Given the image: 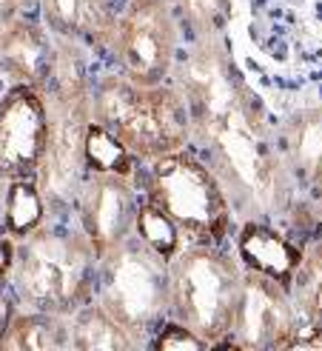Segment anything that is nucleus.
<instances>
[{
    "label": "nucleus",
    "instance_id": "nucleus-17",
    "mask_svg": "<svg viewBox=\"0 0 322 351\" xmlns=\"http://www.w3.org/2000/svg\"><path fill=\"white\" fill-rule=\"evenodd\" d=\"M83 166L95 174H120V178H140L143 163L140 157L123 143V140L106 129L95 117L88 120L83 134Z\"/></svg>",
    "mask_w": 322,
    "mask_h": 351
},
{
    "label": "nucleus",
    "instance_id": "nucleus-14",
    "mask_svg": "<svg viewBox=\"0 0 322 351\" xmlns=\"http://www.w3.org/2000/svg\"><path fill=\"white\" fill-rule=\"evenodd\" d=\"M0 346L9 351H60L71 348L69 337V317L49 311H29L14 308L9 317Z\"/></svg>",
    "mask_w": 322,
    "mask_h": 351
},
{
    "label": "nucleus",
    "instance_id": "nucleus-9",
    "mask_svg": "<svg viewBox=\"0 0 322 351\" xmlns=\"http://www.w3.org/2000/svg\"><path fill=\"white\" fill-rule=\"evenodd\" d=\"M299 326L291 289L245 269L237 320L225 348H291Z\"/></svg>",
    "mask_w": 322,
    "mask_h": 351
},
{
    "label": "nucleus",
    "instance_id": "nucleus-15",
    "mask_svg": "<svg viewBox=\"0 0 322 351\" xmlns=\"http://www.w3.org/2000/svg\"><path fill=\"white\" fill-rule=\"evenodd\" d=\"M69 337H71V348H80V351L137 348V340L126 331V326L95 297L86 306H80L75 314H69Z\"/></svg>",
    "mask_w": 322,
    "mask_h": 351
},
{
    "label": "nucleus",
    "instance_id": "nucleus-20",
    "mask_svg": "<svg viewBox=\"0 0 322 351\" xmlns=\"http://www.w3.org/2000/svg\"><path fill=\"white\" fill-rule=\"evenodd\" d=\"M151 348H157V351H200V348H208V343L200 335H194L188 326L169 317L163 326L157 328Z\"/></svg>",
    "mask_w": 322,
    "mask_h": 351
},
{
    "label": "nucleus",
    "instance_id": "nucleus-18",
    "mask_svg": "<svg viewBox=\"0 0 322 351\" xmlns=\"http://www.w3.org/2000/svg\"><path fill=\"white\" fill-rule=\"evenodd\" d=\"M291 297L299 314V331L322 323V237L306 249V260L294 277Z\"/></svg>",
    "mask_w": 322,
    "mask_h": 351
},
{
    "label": "nucleus",
    "instance_id": "nucleus-2",
    "mask_svg": "<svg viewBox=\"0 0 322 351\" xmlns=\"http://www.w3.org/2000/svg\"><path fill=\"white\" fill-rule=\"evenodd\" d=\"M245 266L234 243H188L169 260V317L200 335L208 348H225L237 320Z\"/></svg>",
    "mask_w": 322,
    "mask_h": 351
},
{
    "label": "nucleus",
    "instance_id": "nucleus-16",
    "mask_svg": "<svg viewBox=\"0 0 322 351\" xmlns=\"http://www.w3.org/2000/svg\"><path fill=\"white\" fill-rule=\"evenodd\" d=\"M49 197L38 180H12L3 191V212H0V232L14 240H23L38 232L49 220Z\"/></svg>",
    "mask_w": 322,
    "mask_h": 351
},
{
    "label": "nucleus",
    "instance_id": "nucleus-19",
    "mask_svg": "<svg viewBox=\"0 0 322 351\" xmlns=\"http://www.w3.org/2000/svg\"><path fill=\"white\" fill-rule=\"evenodd\" d=\"M134 237L140 243H146L149 249L160 257L171 260L177 252L186 245L180 229L174 226V220L169 215H163L154 203H149L146 197H143L140 203V212H137V223H134Z\"/></svg>",
    "mask_w": 322,
    "mask_h": 351
},
{
    "label": "nucleus",
    "instance_id": "nucleus-8",
    "mask_svg": "<svg viewBox=\"0 0 322 351\" xmlns=\"http://www.w3.org/2000/svg\"><path fill=\"white\" fill-rule=\"evenodd\" d=\"M51 140L49 100L34 86H9L0 97V183L38 180Z\"/></svg>",
    "mask_w": 322,
    "mask_h": 351
},
{
    "label": "nucleus",
    "instance_id": "nucleus-5",
    "mask_svg": "<svg viewBox=\"0 0 322 351\" xmlns=\"http://www.w3.org/2000/svg\"><path fill=\"white\" fill-rule=\"evenodd\" d=\"M95 300L126 326L137 346H151L157 328L169 320V260L132 237L100 263Z\"/></svg>",
    "mask_w": 322,
    "mask_h": 351
},
{
    "label": "nucleus",
    "instance_id": "nucleus-1",
    "mask_svg": "<svg viewBox=\"0 0 322 351\" xmlns=\"http://www.w3.org/2000/svg\"><path fill=\"white\" fill-rule=\"evenodd\" d=\"M97 277L100 257L77 217H49L38 232L17 240L9 289L17 308L69 317L95 297Z\"/></svg>",
    "mask_w": 322,
    "mask_h": 351
},
{
    "label": "nucleus",
    "instance_id": "nucleus-23",
    "mask_svg": "<svg viewBox=\"0 0 322 351\" xmlns=\"http://www.w3.org/2000/svg\"><path fill=\"white\" fill-rule=\"evenodd\" d=\"M12 303H14V300H9V297H6L3 291H0V335H3V328H6L9 317H12L14 308H17V306H12Z\"/></svg>",
    "mask_w": 322,
    "mask_h": 351
},
{
    "label": "nucleus",
    "instance_id": "nucleus-4",
    "mask_svg": "<svg viewBox=\"0 0 322 351\" xmlns=\"http://www.w3.org/2000/svg\"><path fill=\"white\" fill-rule=\"evenodd\" d=\"M140 189L143 197L174 220L186 245H223L231 240V203L225 189L188 149L146 163Z\"/></svg>",
    "mask_w": 322,
    "mask_h": 351
},
{
    "label": "nucleus",
    "instance_id": "nucleus-11",
    "mask_svg": "<svg viewBox=\"0 0 322 351\" xmlns=\"http://www.w3.org/2000/svg\"><path fill=\"white\" fill-rule=\"evenodd\" d=\"M43 26L60 40L109 55L117 29V0H38Z\"/></svg>",
    "mask_w": 322,
    "mask_h": 351
},
{
    "label": "nucleus",
    "instance_id": "nucleus-10",
    "mask_svg": "<svg viewBox=\"0 0 322 351\" xmlns=\"http://www.w3.org/2000/svg\"><path fill=\"white\" fill-rule=\"evenodd\" d=\"M55 63L58 38L46 26L21 14L6 29H0V72L12 80V86H34L46 95Z\"/></svg>",
    "mask_w": 322,
    "mask_h": 351
},
{
    "label": "nucleus",
    "instance_id": "nucleus-12",
    "mask_svg": "<svg viewBox=\"0 0 322 351\" xmlns=\"http://www.w3.org/2000/svg\"><path fill=\"white\" fill-rule=\"evenodd\" d=\"M285 152L291 160V178L302 186V203L308 212V245L322 237V109L302 112L291 123ZM306 245V249H308Z\"/></svg>",
    "mask_w": 322,
    "mask_h": 351
},
{
    "label": "nucleus",
    "instance_id": "nucleus-13",
    "mask_svg": "<svg viewBox=\"0 0 322 351\" xmlns=\"http://www.w3.org/2000/svg\"><path fill=\"white\" fill-rule=\"evenodd\" d=\"M234 252L248 271H257L282 286H294V277L306 260V249L271 223H245L234 237Z\"/></svg>",
    "mask_w": 322,
    "mask_h": 351
},
{
    "label": "nucleus",
    "instance_id": "nucleus-6",
    "mask_svg": "<svg viewBox=\"0 0 322 351\" xmlns=\"http://www.w3.org/2000/svg\"><path fill=\"white\" fill-rule=\"evenodd\" d=\"M177 49H180V26L169 0H129L120 9L109 55L123 77L140 86L169 83L177 63Z\"/></svg>",
    "mask_w": 322,
    "mask_h": 351
},
{
    "label": "nucleus",
    "instance_id": "nucleus-7",
    "mask_svg": "<svg viewBox=\"0 0 322 351\" xmlns=\"http://www.w3.org/2000/svg\"><path fill=\"white\" fill-rule=\"evenodd\" d=\"M137 180L140 178L86 171L71 197V215L95 243L100 263L134 237V223L143 203V189Z\"/></svg>",
    "mask_w": 322,
    "mask_h": 351
},
{
    "label": "nucleus",
    "instance_id": "nucleus-21",
    "mask_svg": "<svg viewBox=\"0 0 322 351\" xmlns=\"http://www.w3.org/2000/svg\"><path fill=\"white\" fill-rule=\"evenodd\" d=\"M14 257H17V240L9 237L6 232H0V289L9 286V277L14 269Z\"/></svg>",
    "mask_w": 322,
    "mask_h": 351
},
{
    "label": "nucleus",
    "instance_id": "nucleus-3",
    "mask_svg": "<svg viewBox=\"0 0 322 351\" xmlns=\"http://www.w3.org/2000/svg\"><path fill=\"white\" fill-rule=\"evenodd\" d=\"M92 117L112 129L143 163L188 149L194 132L191 103L177 86H140L120 72L92 86Z\"/></svg>",
    "mask_w": 322,
    "mask_h": 351
},
{
    "label": "nucleus",
    "instance_id": "nucleus-22",
    "mask_svg": "<svg viewBox=\"0 0 322 351\" xmlns=\"http://www.w3.org/2000/svg\"><path fill=\"white\" fill-rule=\"evenodd\" d=\"M26 0H0V29H6L14 17H21Z\"/></svg>",
    "mask_w": 322,
    "mask_h": 351
}]
</instances>
